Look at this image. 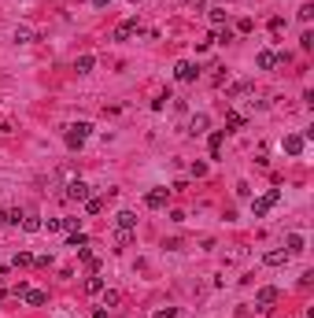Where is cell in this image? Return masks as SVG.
<instances>
[{
	"instance_id": "f35d334b",
	"label": "cell",
	"mask_w": 314,
	"mask_h": 318,
	"mask_svg": "<svg viewBox=\"0 0 314 318\" xmlns=\"http://www.w3.org/2000/svg\"><path fill=\"white\" fill-rule=\"evenodd\" d=\"M130 4H140V0H130Z\"/></svg>"
},
{
	"instance_id": "277c9868",
	"label": "cell",
	"mask_w": 314,
	"mask_h": 318,
	"mask_svg": "<svg viewBox=\"0 0 314 318\" xmlns=\"http://www.w3.org/2000/svg\"><path fill=\"white\" fill-rule=\"evenodd\" d=\"M133 34H140V19H126L122 26H115V34H111V41H130Z\"/></svg>"
},
{
	"instance_id": "e0dca14e",
	"label": "cell",
	"mask_w": 314,
	"mask_h": 318,
	"mask_svg": "<svg viewBox=\"0 0 314 318\" xmlns=\"http://www.w3.org/2000/svg\"><path fill=\"white\" fill-rule=\"evenodd\" d=\"M137 241V230H115V244L118 248H130Z\"/></svg>"
},
{
	"instance_id": "2e32d148",
	"label": "cell",
	"mask_w": 314,
	"mask_h": 318,
	"mask_svg": "<svg viewBox=\"0 0 314 318\" xmlns=\"http://www.w3.org/2000/svg\"><path fill=\"white\" fill-rule=\"evenodd\" d=\"M285 252H288V256H300V252H303V237L300 233H288L285 237Z\"/></svg>"
},
{
	"instance_id": "5bb4252c",
	"label": "cell",
	"mask_w": 314,
	"mask_h": 318,
	"mask_svg": "<svg viewBox=\"0 0 314 318\" xmlns=\"http://www.w3.org/2000/svg\"><path fill=\"white\" fill-rule=\"evenodd\" d=\"M92 67H96V56H92V52H85V56L74 59V71H78V74H89Z\"/></svg>"
},
{
	"instance_id": "d6986e66",
	"label": "cell",
	"mask_w": 314,
	"mask_h": 318,
	"mask_svg": "<svg viewBox=\"0 0 314 318\" xmlns=\"http://www.w3.org/2000/svg\"><path fill=\"white\" fill-rule=\"evenodd\" d=\"M19 226H22L26 233H37V230H41V218H37V215H22V222H19Z\"/></svg>"
},
{
	"instance_id": "4316f807",
	"label": "cell",
	"mask_w": 314,
	"mask_h": 318,
	"mask_svg": "<svg viewBox=\"0 0 314 318\" xmlns=\"http://www.w3.org/2000/svg\"><path fill=\"white\" fill-rule=\"evenodd\" d=\"M226 19H229V15H226V11H222V8H214V11H211V22H214V26H222V22H226Z\"/></svg>"
},
{
	"instance_id": "44dd1931",
	"label": "cell",
	"mask_w": 314,
	"mask_h": 318,
	"mask_svg": "<svg viewBox=\"0 0 314 318\" xmlns=\"http://www.w3.org/2000/svg\"><path fill=\"white\" fill-rule=\"evenodd\" d=\"M222 137H226L222 130H214V133L207 137V145H211V155H218V152H222Z\"/></svg>"
},
{
	"instance_id": "ffe728a7",
	"label": "cell",
	"mask_w": 314,
	"mask_h": 318,
	"mask_svg": "<svg viewBox=\"0 0 314 318\" xmlns=\"http://www.w3.org/2000/svg\"><path fill=\"white\" fill-rule=\"evenodd\" d=\"M85 292H92V296H96V292H104V278H100V274L85 278Z\"/></svg>"
},
{
	"instance_id": "30bf717a",
	"label": "cell",
	"mask_w": 314,
	"mask_h": 318,
	"mask_svg": "<svg viewBox=\"0 0 314 318\" xmlns=\"http://www.w3.org/2000/svg\"><path fill=\"white\" fill-rule=\"evenodd\" d=\"M288 259H292V256H288L285 248H270V252L262 256V263H266V266H285Z\"/></svg>"
},
{
	"instance_id": "d4e9b609",
	"label": "cell",
	"mask_w": 314,
	"mask_h": 318,
	"mask_svg": "<svg viewBox=\"0 0 314 318\" xmlns=\"http://www.w3.org/2000/svg\"><path fill=\"white\" fill-rule=\"evenodd\" d=\"M41 230H49V233H59V230H63V218H49V222H41Z\"/></svg>"
},
{
	"instance_id": "4dcf8cb0",
	"label": "cell",
	"mask_w": 314,
	"mask_h": 318,
	"mask_svg": "<svg viewBox=\"0 0 314 318\" xmlns=\"http://www.w3.org/2000/svg\"><path fill=\"white\" fill-rule=\"evenodd\" d=\"M300 49H314V34H310V30H307V34L300 37Z\"/></svg>"
},
{
	"instance_id": "ba28073f",
	"label": "cell",
	"mask_w": 314,
	"mask_h": 318,
	"mask_svg": "<svg viewBox=\"0 0 314 318\" xmlns=\"http://www.w3.org/2000/svg\"><path fill=\"white\" fill-rule=\"evenodd\" d=\"M255 67H259V71H274V67H281V63H277V52H274V49H262V52L255 56Z\"/></svg>"
},
{
	"instance_id": "7a4b0ae2",
	"label": "cell",
	"mask_w": 314,
	"mask_h": 318,
	"mask_svg": "<svg viewBox=\"0 0 314 318\" xmlns=\"http://www.w3.org/2000/svg\"><path fill=\"white\" fill-rule=\"evenodd\" d=\"M274 203H281V189H270V193H262L255 203H251V215H255V218H262L266 211L274 208Z\"/></svg>"
},
{
	"instance_id": "1f68e13d",
	"label": "cell",
	"mask_w": 314,
	"mask_h": 318,
	"mask_svg": "<svg viewBox=\"0 0 314 318\" xmlns=\"http://www.w3.org/2000/svg\"><path fill=\"white\" fill-rule=\"evenodd\" d=\"M270 30L274 34H285V19H270Z\"/></svg>"
},
{
	"instance_id": "52a82bcc",
	"label": "cell",
	"mask_w": 314,
	"mask_h": 318,
	"mask_svg": "<svg viewBox=\"0 0 314 318\" xmlns=\"http://www.w3.org/2000/svg\"><path fill=\"white\" fill-rule=\"evenodd\" d=\"M166 196H170V189H163V185H159V189H152V193L144 196V203H148L152 211H159V208H166Z\"/></svg>"
},
{
	"instance_id": "74e56055",
	"label": "cell",
	"mask_w": 314,
	"mask_h": 318,
	"mask_svg": "<svg viewBox=\"0 0 314 318\" xmlns=\"http://www.w3.org/2000/svg\"><path fill=\"white\" fill-rule=\"evenodd\" d=\"M0 300H4V289H0Z\"/></svg>"
},
{
	"instance_id": "83f0119b",
	"label": "cell",
	"mask_w": 314,
	"mask_h": 318,
	"mask_svg": "<svg viewBox=\"0 0 314 318\" xmlns=\"http://www.w3.org/2000/svg\"><path fill=\"white\" fill-rule=\"evenodd\" d=\"M300 19H303V22L314 19V4H303V8H300Z\"/></svg>"
},
{
	"instance_id": "8d00e7d4",
	"label": "cell",
	"mask_w": 314,
	"mask_h": 318,
	"mask_svg": "<svg viewBox=\"0 0 314 318\" xmlns=\"http://www.w3.org/2000/svg\"><path fill=\"white\" fill-rule=\"evenodd\" d=\"M4 222H8V211H0V226H4Z\"/></svg>"
},
{
	"instance_id": "484cf974",
	"label": "cell",
	"mask_w": 314,
	"mask_h": 318,
	"mask_svg": "<svg viewBox=\"0 0 314 318\" xmlns=\"http://www.w3.org/2000/svg\"><path fill=\"white\" fill-rule=\"evenodd\" d=\"M15 266H34V256H30V252H19V256H15Z\"/></svg>"
},
{
	"instance_id": "5b68a950",
	"label": "cell",
	"mask_w": 314,
	"mask_h": 318,
	"mask_svg": "<svg viewBox=\"0 0 314 318\" xmlns=\"http://www.w3.org/2000/svg\"><path fill=\"white\" fill-rule=\"evenodd\" d=\"M174 78H178V82H196V78H200V67H196V63H188V59H181L178 67H174Z\"/></svg>"
},
{
	"instance_id": "ac0fdd59",
	"label": "cell",
	"mask_w": 314,
	"mask_h": 318,
	"mask_svg": "<svg viewBox=\"0 0 314 318\" xmlns=\"http://www.w3.org/2000/svg\"><path fill=\"white\" fill-rule=\"evenodd\" d=\"M15 41H19V44H30V41H37V34H34L30 26H15Z\"/></svg>"
},
{
	"instance_id": "d590c367",
	"label": "cell",
	"mask_w": 314,
	"mask_h": 318,
	"mask_svg": "<svg viewBox=\"0 0 314 318\" xmlns=\"http://www.w3.org/2000/svg\"><path fill=\"white\" fill-rule=\"evenodd\" d=\"M107 4H111V0H92V8H107Z\"/></svg>"
},
{
	"instance_id": "3957f363",
	"label": "cell",
	"mask_w": 314,
	"mask_h": 318,
	"mask_svg": "<svg viewBox=\"0 0 314 318\" xmlns=\"http://www.w3.org/2000/svg\"><path fill=\"white\" fill-rule=\"evenodd\" d=\"M277 300H281V289H274V285H262V289L255 292V307H259V311H270Z\"/></svg>"
},
{
	"instance_id": "6da1fadb",
	"label": "cell",
	"mask_w": 314,
	"mask_h": 318,
	"mask_svg": "<svg viewBox=\"0 0 314 318\" xmlns=\"http://www.w3.org/2000/svg\"><path fill=\"white\" fill-rule=\"evenodd\" d=\"M89 133H92V122H70L67 126V145L70 148H82L85 141H89Z\"/></svg>"
},
{
	"instance_id": "d6a6232c",
	"label": "cell",
	"mask_w": 314,
	"mask_h": 318,
	"mask_svg": "<svg viewBox=\"0 0 314 318\" xmlns=\"http://www.w3.org/2000/svg\"><path fill=\"white\" fill-rule=\"evenodd\" d=\"M214 41H233V30H229V26H226V30H218Z\"/></svg>"
},
{
	"instance_id": "7402d4cb",
	"label": "cell",
	"mask_w": 314,
	"mask_h": 318,
	"mask_svg": "<svg viewBox=\"0 0 314 318\" xmlns=\"http://www.w3.org/2000/svg\"><path fill=\"white\" fill-rule=\"evenodd\" d=\"M85 211H89V215H100V211H104V200H100V196H89V200H85Z\"/></svg>"
},
{
	"instance_id": "8fae6325",
	"label": "cell",
	"mask_w": 314,
	"mask_h": 318,
	"mask_svg": "<svg viewBox=\"0 0 314 318\" xmlns=\"http://www.w3.org/2000/svg\"><path fill=\"white\" fill-rule=\"evenodd\" d=\"M67 200H89V185H85L82 178H74V181L67 185Z\"/></svg>"
},
{
	"instance_id": "9a60e30c",
	"label": "cell",
	"mask_w": 314,
	"mask_h": 318,
	"mask_svg": "<svg viewBox=\"0 0 314 318\" xmlns=\"http://www.w3.org/2000/svg\"><path fill=\"white\" fill-rule=\"evenodd\" d=\"M22 300H26L30 307H44V304H49V292H41V289H26Z\"/></svg>"
},
{
	"instance_id": "603a6c76",
	"label": "cell",
	"mask_w": 314,
	"mask_h": 318,
	"mask_svg": "<svg viewBox=\"0 0 314 318\" xmlns=\"http://www.w3.org/2000/svg\"><path fill=\"white\" fill-rule=\"evenodd\" d=\"M85 244H89V237H85L82 230H74V233H70V248L78 252V248H85Z\"/></svg>"
},
{
	"instance_id": "f1b7e54d",
	"label": "cell",
	"mask_w": 314,
	"mask_h": 318,
	"mask_svg": "<svg viewBox=\"0 0 314 318\" xmlns=\"http://www.w3.org/2000/svg\"><path fill=\"white\" fill-rule=\"evenodd\" d=\"M118 300H122L118 292H104V307H115V304H118Z\"/></svg>"
},
{
	"instance_id": "9c48e42d",
	"label": "cell",
	"mask_w": 314,
	"mask_h": 318,
	"mask_svg": "<svg viewBox=\"0 0 314 318\" xmlns=\"http://www.w3.org/2000/svg\"><path fill=\"white\" fill-rule=\"evenodd\" d=\"M207 126H211V119L200 111V115H192V119H188V133H192V137H203V133H207Z\"/></svg>"
},
{
	"instance_id": "4fadbf2b",
	"label": "cell",
	"mask_w": 314,
	"mask_h": 318,
	"mask_svg": "<svg viewBox=\"0 0 314 318\" xmlns=\"http://www.w3.org/2000/svg\"><path fill=\"white\" fill-rule=\"evenodd\" d=\"M115 230H137V215L133 211H118L115 215Z\"/></svg>"
},
{
	"instance_id": "f546056e",
	"label": "cell",
	"mask_w": 314,
	"mask_h": 318,
	"mask_svg": "<svg viewBox=\"0 0 314 318\" xmlns=\"http://www.w3.org/2000/svg\"><path fill=\"white\" fill-rule=\"evenodd\" d=\"M237 30H240V34H251V30H255V22H251V19H240Z\"/></svg>"
},
{
	"instance_id": "cb8c5ba5",
	"label": "cell",
	"mask_w": 314,
	"mask_h": 318,
	"mask_svg": "<svg viewBox=\"0 0 314 318\" xmlns=\"http://www.w3.org/2000/svg\"><path fill=\"white\" fill-rule=\"evenodd\" d=\"M248 89H251V82H237V85H229V93H226V97H244Z\"/></svg>"
},
{
	"instance_id": "e575fe53",
	"label": "cell",
	"mask_w": 314,
	"mask_h": 318,
	"mask_svg": "<svg viewBox=\"0 0 314 318\" xmlns=\"http://www.w3.org/2000/svg\"><path fill=\"white\" fill-rule=\"evenodd\" d=\"M155 318H178V311L174 307H163V311H155Z\"/></svg>"
},
{
	"instance_id": "836d02e7",
	"label": "cell",
	"mask_w": 314,
	"mask_h": 318,
	"mask_svg": "<svg viewBox=\"0 0 314 318\" xmlns=\"http://www.w3.org/2000/svg\"><path fill=\"white\" fill-rule=\"evenodd\" d=\"M8 222H11V226H19V222H22V211H19V208L8 211Z\"/></svg>"
},
{
	"instance_id": "8992f818",
	"label": "cell",
	"mask_w": 314,
	"mask_h": 318,
	"mask_svg": "<svg viewBox=\"0 0 314 318\" xmlns=\"http://www.w3.org/2000/svg\"><path fill=\"white\" fill-rule=\"evenodd\" d=\"M281 145H285V152H288V155H303V148H307V137H303V133H288L285 141H281Z\"/></svg>"
},
{
	"instance_id": "7c38bea8",
	"label": "cell",
	"mask_w": 314,
	"mask_h": 318,
	"mask_svg": "<svg viewBox=\"0 0 314 318\" xmlns=\"http://www.w3.org/2000/svg\"><path fill=\"white\" fill-rule=\"evenodd\" d=\"M244 115H240V111H226V133H237V130H244Z\"/></svg>"
}]
</instances>
